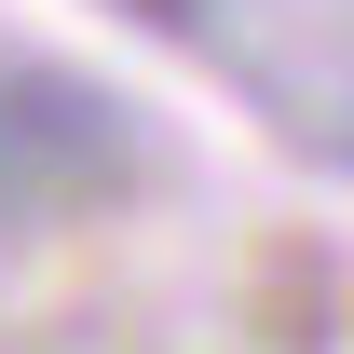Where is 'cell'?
Listing matches in <instances>:
<instances>
[{"instance_id": "6da1fadb", "label": "cell", "mask_w": 354, "mask_h": 354, "mask_svg": "<svg viewBox=\"0 0 354 354\" xmlns=\"http://www.w3.org/2000/svg\"><path fill=\"white\" fill-rule=\"evenodd\" d=\"M123 177V123L82 82H0V218L14 205H68Z\"/></svg>"}]
</instances>
